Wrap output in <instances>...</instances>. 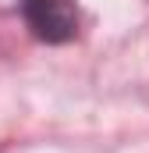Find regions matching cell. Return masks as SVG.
<instances>
[{
    "label": "cell",
    "mask_w": 149,
    "mask_h": 153,
    "mask_svg": "<svg viewBox=\"0 0 149 153\" xmlns=\"http://www.w3.org/2000/svg\"><path fill=\"white\" fill-rule=\"evenodd\" d=\"M21 18L39 43H71L78 36L74 0H21Z\"/></svg>",
    "instance_id": "obj_1"
}]
</instances>
